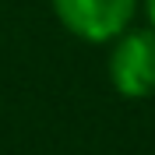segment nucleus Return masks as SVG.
<instances>
[{
  "instance_id": "1",
  "label": "nucleus",
  "mask_w": 155,
  "mask_h": 155,
  "mask_svg": "<svg viewBox=\"0 0 155 155\" xmlns=\"http://www.w3.org/2000/svg\"><path fill=\"white\" fill-rule=\"evenodd\" d=\"M106 71L124 99L155 95V28H127L116 35Z\"/></svg>"
},
{
  "instance_id": "2",
  "label": "nucleus",
  "mask_w": 155,
  "mask_h": 155,
  "mask_svg": "<svg viewBox=\"0 0 155 155\" xmlns=\"http://www.w3.org/2000/svg\"><path fill=\"white\" fill-rule=\"evenodd\" d=\"M141 0H53V14L85 42H113L130 28Z\"/></svg>"
},
{
  "instance_id": "3",
  "label": "nucleus",
  "mask_w": 155,
  "mask_h": 155,
  "mask_svg": "<svg viewBox=\"0 0 155 155\" xmlns=\"http://www.w3.org/2000/svg\"><path fill=\"white\" fill-rule=\"evenodd\" d=\"M145 14H148V28H155V0H145Z\"/></svg>"
}]
</instances>
